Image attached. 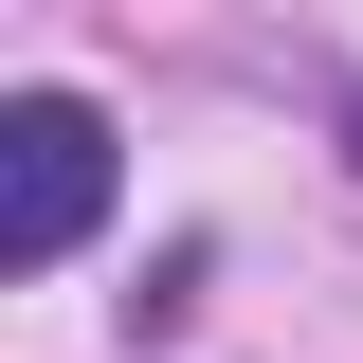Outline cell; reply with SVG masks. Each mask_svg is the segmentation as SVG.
Masks as SVG:
<instances>
[{
  "instance_id": "obj_2",
  "label": "cell",
  "mask_w": 363,
  "mask_h": 363,
  "mask_svg": "<svg viewBox=\"0 0 363 363\" xmlns=\"http://www.w3.org/2000/svg\"><path fill=\"white\" fill-rule=\"evenodd\" d=\"M345 164H363V91H345Z\"/></svg>"
},
{
  "instance_id": "obj_1",
  "label": "cell",
  "mask_w": 363,
  "mask_h": 363,
  "mask_svg": "<svg viewBox=\"0 0 363 363\" xmlns=\"http://www.w3.org/2000/svg\"><path fill=\"white\" fill-rule=\"evenodd\" d=\"M109 109L91 91H0V272H55L91 218H109Z\"/></svg>"
}]
</instances>
